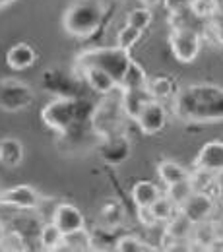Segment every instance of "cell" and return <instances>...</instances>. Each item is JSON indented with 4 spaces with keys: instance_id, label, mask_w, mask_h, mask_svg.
Wrapping results in <instances>:
<instances>
[{
    "instance_id": "1",
    "label": "cell",
    "mask_w": 223,
    "mask_h": 252,
    "mask_svg": "<svg viewBox=\"0 0 223 252\" xmlns=\"http://www.w3.org/2000/svg\"><path fill=\"white\" fill-rule=\"evenodd\" d=\"M173 113L187 123L212 125L223 121V88L210 84L189 86L175 95Z\"/></svg>"
},
{
    "instance_id": "2",
    "label": "cell",
    "mask_w": 223,
    "mask_h": 252,
    "mask_svg": "<svg viewBox=\"0 0 223 252\" xmlns=\"http://www.w3.org/2000/svg\"><path fill=\"white\" fill-rule=\"evenodd\" d=\"M105 16L103 0H72L64 10L63 28L66 33L86 39L99 30Z\"/></svg>"
},
{
    "instance_id": "3",
    "label": "cell",
    "mask_w": 223,
    "mask_h": 252,
    "mask_svg": "<svg viewBox=\"0 0 223 252\" xmlns=\"http://www.w3.org/2000/svg\"><path fill=\"white\" fill-rule=\"evenodd\" d=\"M132 63V57L128 55V51L121 47H96V49H88L78 57V64L84 66H97L101 70H105L107 74H111L115 78V82L121 86L125 80L128 66Z\"/></svg>"
},
{
    "instance_id": "4",
    "label": "cell",
    "mask_w": 223,
    "mask_h": 252,
    "mask_svg": "<svg viewBox=\"0 0 223 252\" xmlns=\"http://www.w3.org/2000/svg\"><path fill=\"white\" fill-rule=\"evenodd\" d=\"M41 117H43L45 125L49 128H55L59 132H66L80 117V103L70 99V97L55 99L43 109Z\"/></svg>"
},
{
    "instance_id": "5",
    "label": "cell",
    "mask_w": 223,
    "mask_h": 252,
    "mask_svg": "<svg viewBox=\"0 0 223 252\" xmlns=\"http://www.w3.org/2000/svg\"><path fill=\"white\" fill-rule=\"evenodd\" d=\"M169 43H171L173 57L181 64L194 63L202 49V37L192 28H175Z\"/></svg>"
},
{
    "instance_id": "6",
    "label": "cell",
    "mask_w": 223,
    "mask_h": 252,
    "mask_svg": "<svg viewBox=\"0 0 223 252\" xmlns=\"http://www.w3.org/2000/svg\"><path fill=\"white\" fill-rule=\"evenodd\" d=\"M138 128L146 134V136H154L159 134L161 130L167 125V111L163 107V103L158 99H150L144 103L142 111L136 117Z\"/></svg>"
},
{
    "instance_id": "7",
    "label": "cell",
    "mask_w": 223,
    "mask_h": 252,
    "mask_svg": "<svg viewBox=\"0 0 223 252\" xmlns=\"http://www.w3.org/2000/svg\"><path fill=\"white\" fill-rule=\"evenodd\" d=\"M41 202V194L30 185H18L0 190V206H10L16 210H37Z\"/></svg>"
},
{
    "instance_id": "8",
    "label": "cell",
    "mask_w": 223,
    "mask_h": 252,
    "mask_svg": "<svg viewBox=\"0 0 223 252\" xmlns=\"http://www.w3.org/2000/svg\"><path fill=\"white\" fill-rule=\"evenodd\" d=\"M32 101L33 94L26 84L14 80L0 82V109L18 111V109H26Z\"/></svg>"
},
{
    "instance_id": "9",
    "label": "cell",
    "mask_w": 223,
    "mask_h": 252,
    "mask_svg": "<svg viewBox=\"0 0 223 252\" xmlns=\"http://www.w3.org/2000/svg\"><path fill=\"white\" fill-rule=\"evenodd\" d=\"M214 208H216L214 198H212L206 190H194L191 194V198H189L179 210H181L192 223H200V221L210 220Z\"/></svg>"
},
{
    "instance_id": "10",
    "label": "cell",
    "mask_w": 223,
    "mask_h": 252,
    "mask_svg": "<svg viewBox=\"0 0 223 252\" xmlns=\"http://www.w3.org/2000/svg\"><path fill=\"white\" fill-rule=\"evenodd\" d=\"M194 169L196 171H206V173H222L223 171V142L222 140H212L202 146L198 156L194 159Z\"/></svg>"
},
{
    "instance_id": "11",
    "label": "cell",
    "mask_w": 223,
    "mask_h": 252,
    "mask_svg": "<svg viewBox=\"0 0 223 252\" xmlns=\"http://www.w3.org/2000/svg\"><path fill=\"white\" fill-rule=\"evenodd\" d=\"M53 223L63 231L64 235L66 233H72V231H78V229H84L86 227V220L82 216V212L72 206V204H59L53 212Z\"/></svg>"
},
{
    "instance_id": "12",
    "label": "cell",
    "mask_w": 223,
    "mask_h": 252,
    "mask_svg": "<svg viewBox=\"0 0 223 252\" xmlns=\"http://www.w3.org/2000/svg\"><path fill=\"white\" fill-rule=\"evenodd\" d=\"M82 72H84V78H86L88 86H90L94 92H97V94L107 95L119 88V84L115 82V78H113L111 74H107L105 70L97 68V66H84Z\"/></svg>"
},
{
    "instance_id": "13",
    "label": "cell",
    "mask_w": 223,
    "mask_h": 252,
    "mask_svg": "<svg viewBox=\"0 0 223 252\" xmlns=\"http://www.w3.org/2000/svg\"><path fill=\"white\" fill-rule=\"evenodd\" d=\"M35 59H37V55H35L32 45H28V43H16L6 53V64L16 72L28 70L30 66L35 64Z\"/></svg>"
},
{
    "instance_id": "14",
    "label": "cell",
    "mask_w": 223,
    "mask_h": 252,
    "mask_svg": "<svg viewBox=\"0 0 223 252\" xmlns=\"http://www.w3.org/2000/svg\"><path fill=\"white\" fill-rule=\"evenodd\" d=\"M134 204L138 210H148L158 198L161 196V190L156 183L152 181H138L134 187H132V192H130Z\"/></svg>"
},
{
    "instance_id": "15",
    "label": "cell",
    "mask_w": 223,
    "mask_h": 252,
    "mask_svg": "<svg viewBox=\"0 0 223 252\" xmlns=\"http://www.w3.org/2000/svg\"><path fill=\"white\" fill-rule=\"evenodd\" d=\"M167 229H165V235L169 239H173L175 243H183V241H189L192 237V229H194V223H192L181 210L175 212V216L167 221Z\"/></svg>"
},
{
    "instance_id": "16",
    "label": "cell",
    "mask_w": 223,
    "mask_h": 252,
    "mask_svg": "<svg viewBox=\"0 0 223 252\" xmlns=\"http://www.w3.org/2000/svg\"><path fill=\"white\" fill-rule=\"evenodd\" d=\"M24 159V144L16 138H0V165L16 169Z\"/></svg>"
},
{
    "instance_id": "17",
    "label": "cell",
    "mask_w": 223,
    "mask_h": 252,
    "mask_svg": "<svg viewBox=\"0 0 223 252\" xmlns=\"http://www.w3.org/2000/svg\"><path fill=\"white\" fill-rule=\"evenodd\" d=\"M152 95L148 94V90H123V97H121V105L125 115L130 117L132 121H136L138 113L142 111L144 103L150 101Z\"/></svg>"
},
{
    "instance_id": "18",
    "label": "cell",
    "mask_w": 223,
    "mask_h": 252,
    "mask_svg": "<svg viewBox=\"0 0 223 252\" xmlns=\"http://www.w3.org/2000/svg\"><path fill=\"white\" fill-rule=\"evenodd\" d=\"M94 237L84 229H78V231H72V233H66L63 237V245L59 251H76V252H88L94 251Z\"/></svg>"
},
{
    "instance_id": "19",
    "label": "cell",
    "mask_w": 223,
    "mask_h": 252,
    "mask_svg": "<svg viewBox=\"0 0 223 252\" xmlns=\"http://www.w3.org/2000/svg\"><path fill=\"white\" fill-rule=\"evenodd\" d=\"M119 107H123V105H119ZM119 107H115V105L109 107V101H105V103H101L96 109V113H94V126H96V130L101 136H107L111 126H115L119 123V119H117Z\"/></svg>"
},
{
    "instance_id": "20",
    "label": "cell",
    "mask_w": 223,
    "mask_h": 252,
    "mask_svg": "<svg viewBox=\"0 0 223 252\" xmlns=\"http://www.w3.org/2000/svg\"><path fill=\"white\" fill-rule=\"evenodd\" d=\"M158 175H159V181L165 187L191 177V173L183 165H179L175 161H161L159 165H158Z\"/></svg>"
},
{
    "instance_id": "21",
    "label": "cell",
    "mask_w": 223,
    "mask_h": 252,
    "mask_svg": "<svg viewBox=\"0 0 223 252\" xmlns=\"http://www.w3.org/2000/svg\"><path fill=\"white\" fill-rule=\"evenodd\" d=\"M192 237H194V245L196 247H204V249H212L216 245V239H218V231H216V225L210 220L200 221V223H194V229H192Z\"/></svg>"
},
{
    "instance_id": "22",
    "label": "cell",
    "mask_w": 223,
    "mask_h": 252,
    "mask_svg": "<svg viewBox=\"0 0 223 252\" xmlns=\"http://www.w3.org/2000/svg\"><path fill=\"white\" fill-rule=\"evenodd\" d=\"M179 208L171 202V198L165 194H161L159 198L148 208V216H150V220L154 221V223H161V221H169L173 216H175V212H177Z\"/></svg>"
},
{
    "instance_id": "23",
    "label": "cell",
    "mask_w": 223,
    "mask_h": 252,
    "mask_svg": "<svg viewBox=\"0 0 223 252\" xmlns=\"http://www.w3.org/2000/svg\"><path fill=\"white\" fill-rule=\"evenodd\" d=\"M63 237H64L63 231H61L53 221H49V223H45V225L41 227V231H39V245H41L45 251H59L61 245H63Z\"/></svg>"
},
{
    "instance_id": "24",
    "label": "cell",
    "mask_w": 223,
    "mask_h": 252,
    "mask_svg": "<svg viewBox=\"0 0 223 252\" xmlns=\"http://www.w3.org/2000/svg\"><path fill=\"white\" fill-rule=\"evenodd\" d=\"M146 86H148V74H146V70L132 59V63L128 66L121 88L123 90H146Z\"/></svg>"
},
{
    "instance_id": "25",
    "label": "cell",
    "mask_w": 223,
    "mask_h": 252,
    "mask_svg": "<svg viewBox=\"0 0 223 252\" xmlns=\"http://www.w3.org/2000/svg\"><path fill=\"white\" fill-rule=\"evenodd\" d=\"M146 90H148V94L152 95V99H158V101L169 99V97L175 95L173 82H171V78H167V76H158V78H154V80H148Z\"/></svg>"
},
{
    "instance_id": "26",
    "label": "cell",
    "mask_w": 223,
    "mask_h": 252,
    "mask_svg": "<svg viewBox=\"0 0 223 252\" xmlns=\"http://www.w3.org/2000/svg\"><path fill=\"white\" fill-rule=\"evenodd\" d=\"M194 192V185H192V179H183V181H179V183H173V185H169L167 187V196L171 198V202L177 206V208H181L189 198H191V194Z\"/></svg>"
},
{
    "instance_id": "27",
    "label": "cell",
    "mask_w": 223,
    "mask_h": 252,
    "mask_svg": "<svg viewBox=\"0 0 223 252\" xmlns=\"http://www.w3.org/2000/svg\"><path fill=\"white\" fill-rule=\"evenodd\" d=\"M115 251L117 252H150L156 251V247H152L148 241H142L136 235H125L115 243Z\"/></svg>"
},
{
    "instance_id": "28",
    "label": "cell",
    "mask_w": 223,
    "mask_h": 252,
    "mask_svg": "<svg viewBox=\"0 0 223 252\" xmlns=\"http://www.w3.org/2000/svg\"><path fill=\"white\" fill-rule=\"evenodd\" d=\"M152 20H154L152 10L142 6V8H134V10H130V12H128L127 26L136 28V30H140V32H144V30H148V26L152 24Z\"/></svg>"
},
{
    "instance_id": "29",
    "label": "cell",
    "mask_w": 223,
    "mask_h": 252,
    "mask_svg": "<svg viewBox=\"0 0 223 252\" xmlns=\"http://www.w3.org/2000/svg\"><path fill=\"white\" fill-rule=\"evenodd\" d=\"M142 33L144 32H140V30H136V28L125 26L121 32L117 33V47H121V49H125V51H130V49L140 41Z\"/></svg>"
},
{
    "instance_id": "30",
    "label": "cell",
    "mask_w": 223,
    "mask_h": 252,
    "mask_svg": "<svg viewBox=\"0 0 223 252\" xmlns=\"http://www.w3.org/2000/svg\"><path fill=\"white\" fill-rule=\"evenodd\" d=\"M218 0H192L191 4V10L194 12V16L198 18H208L212 20L216 14H218Z\"/></svg>"
},
{
    "instance_id": "31",
    "label": "cell",
    "mask_w": 223,
    "mask_h": 252,
    "mask_svg": "<svg viewBox=\"0 0 223 252\" xmlns=\"http://www.w3.org/2000/svg\"><path fill=\"white\" fill-rule=\"evenodd\" d=\"M0 249L2 251H24L26 249V243L22 239V233L20 231H6Z\"/></svg>"
},
{
    "instance_id": "32",
    "label": "cell",
    "mask_w": 223,
    "mask_h": 252,
    "mask_svg": "<svg viewBox=\"0 0 223 252\" xmlns=\"http://www.w3.org/2000/svg\"><path fill=\"white\" fill-rule=\"evenodd\" d=\"M192 0H163V6L171 14H181L183 10L191 8Z\"/></svg>"
},
{
    "instance_id": "33",
    "label": "cell",
    "mask_w": 223,
    "mask_h": 252,
    "mask_svg": "<svg viewBox=\"0 0 223 252\" xmlns=\"http://www.w3.org/2000/svg\"><path fill=\"white\" fill-rule=\"evenodd\" d=\"M212 32L216 33L218 41L223 43V16L222 14H216V16L212 18Z\"/></svg>"
},
{
    "instance_id": "34",
    "label": "cell",
    "mask_w": 223,
    "mask_h": 252,
    "mask_svg": "<svg viewBox=\"0 0 223 252\" xmlns=\"http://www.w3.org/2000/svg\"><path fill=\"white\" fill-rule=\"evenodd\" d=\"M142 4H144V8H154V6H158L159 4V0H142Z\"/></svg>"
},
{
    "instance_id": "35",
    "label": "cell",
    "mask_w": 223,
    "mask_h": 252,
    "mask_svg": "<svg viewBox=\"0 0 223 252\" xmlns=\"http://www.w3.org/2000/svg\"><path fill=\"white\" fill-rule=\"evenodd\" d=\"M214 181L218 183V187H220V190H223V171H222V173H216Z\"/></svg>"
},
{
    "instance_id": "36",
    "label": "cell",
    "mask_w": 223,
    "mask_h": 252,
    "mask_svg": "<svg viewBox=\"0 0 223 252\" xmlns=\"http://www.w3.org/2000/svg\"><path fill=\"white\" fill-rule=\"evenodd\" d=\"M16 0H0V10L2 8H6V6H10V4H14Z\"/></svg>"
},
{
    "instance_id": "37",
    "label": "cell",
    "mask_w": 223,
    "mask_h": 252,
    "mask_svg": "<svg viewBox=\"0 0 223 252\" xmlns=\"http://www.w3.org/2000/svg\"><path fill=\"white\" fill-rule=\"evenodd\" d=\"M4 233H6V229H4V225L0 223V247H2V239H4Z\"/></svg>"
}]
</instances>
